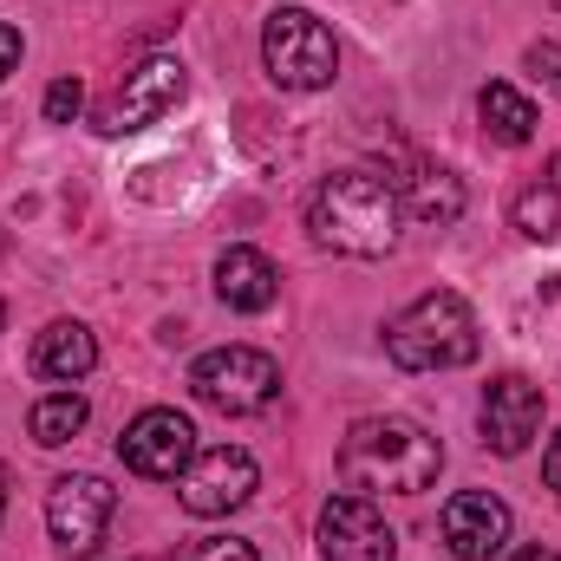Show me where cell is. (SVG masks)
Returning <instances> with one entry per match:
<instances>
[{
  "label": "cell",
  "instance_id": "cell-20",
  "mask_svg": "<svg viewBox=\"0 0 561 561\" xmlns=\"http://www.w3.org/2000/svg\"><path fill=\"white\" fill-rule=\"evenodd\" d=\"M529 72H536V79H542V85H549V92L561 99V46H556V39L529 46Z\"/></svg>",
  "mask_w": 561,
  "mask_h": 561
},
{
  "label": "cell",
  "instance_id": "cell-10",
  "mask_svg": "<svg viewBox=\"0 0 561 561\" xmlns=\"http://www.w3.org/2000/svg\"><path fill=\"white\" fill-rule=\"evenodd\" d=\"M437 529H444V549L457 561H490L510 549V503L490 496V490H463V496L444 503Z\"/></svg>",
  "mask_w": 561,
  "mask_h": 561
},
{
  "label": "cell",
  "instance_id": "cell-5",
  "mask_svg": "<svg viewBox=\"0 0 561 561\" xmlns=\"http://www.w3.org/2000/svg\"><path fill=\"white\" fill-rule=\"evenodd\" d=\"M190 392L209 412H222V419H255V412L275 405L280 366L268 353H255V346H216V353H203L190 366Z\"/></svg>",
  "mask_w": 561,
  "mask_h": 561
},
{
  "label": "cell",
  "instance_id": "cell-16",
  "mask_svg": "<svg viewBox=\"0 0 561 561\" xmlns=\"http://www.w3.org/2000/svg\"><path fill=\"white\" fill-rule=\"evenodd\" d=\"M477 118H483V131L496 144H529L536 138V105H529V92H516L510 79H490V85L477 92Z\"/></svg>",
  "mask_w": 561,
  "mask_h": 561
},
{
  "label": "cell",
  "instance_id": "cell-15",
  "mask_svg": "<svg viewBox=\"0 0 561 561\" xmlns=\"http://www.w3.org/2000/svg\"><path fill=\"white\" fill-rule=\"evenodd\" d=\"M399 209H405L412 222H424V229H450V222L463 216V183H457L444 163H419V170L405 176Z\"/></svg>",
  "mask_w": 561,
  "mask_h": 561
},
{
  "label": "cell",
  "instance_id": "cell-22",
  "mask_svg": "<svg viewBox=\"0 0 561 561\" xmlns=\"http://www.w3.org/2000/svg\"><path fill=\"white\" fill-rule=\"evenodd\" d=\"M542 483H549V490H561V431L549 437V450H542Z\"/></svg>",
  "mask_w": 561,
  "mask_h": 561
},
{
  "label": "cell",
  "instance_id": "cell-19",
  "mask_svg": "<svg viewBox=\"0 0 561 561\" xmlns=\"http://www.w3.org/2000/svg\"><path fill=\"white\" fill-rule=\"evenodd\" d=\"M79 105H85L79 79H53V85H46V125H72V118H79Z\"/></svg>",
  "mask_w": 561,
  "mask_h": 561
},
{
  "label": "cell",
  "instance_id": "cell-2",
  "mask_svg": "<svg viewBox=\"0 0 561 561\" xmlns=\"http://www.w3.org/2000/svg\"><path fill=\"white\" fill-rule=\"evenodd\" d=\"M399 222H405L399 190H392L386 176H373V170H340V176H327V183L313 190V203H307L313 242L333 249V255H359V262L392 255V249H399Z\"/></svg>",
  "mask_w": 561,
  "mask_h": 561
},
{
  "label": "cell",
  "instance_id": "cell-14",
  "mask_svg": "<svg viewBox=\"0 0 561 561\" xmlns=\"http://www.w3.org/2000/svg\"><path fill=\"white\" fill-rule=\"evenodd\" d=\"M216 294H222V307H236V313H262V307H275L280 275L262 249H222V262H216Z\"/></svg>",
  "mask_w": 561,
  "mask_h": 561
},
{
  "label": "cell",
  "instance_id": "cell-1",
  "mask_svg": "<svg viewBox=\"0 0 561 561\" xmlns=\"http://www.w3.org/2000/svg\"><path fill=\"white\" fill-rule=\"evenodd\" d=\"M444 470V444L419 419H359L340 444V490L359 496H424Z\"/></svg>",
  "mask_w": 561,
  "mask_h": 561
},
{
  "label": "cell",
  "instance_id": "cell-7",
  "mask_svg": "<svg viewBox=\"0 0 561 561\" xmlns=\"http://www.w3.org/2000/svg\"><path fill=\"white\" fill-rule=\"evenodd\" d=\"M255 483H262V470H255V457L242 444H209L176 477V496H183L190 516H229V510H242L255 496Z\"/></svg>",
  "mask_w": 561,
  "mask_h": 561
},
{
  "label": "cell",
  "instance_id": "cell-21",
  "mask_svg": "<svg viewBox=\"0 0 561 561\" xmlns=\"http://www.w3.org/2000/svg\"><path fill=\"white\" fill-rule=\"evenodd\" d=\"M190 561H262V556H255V542H242V536H216V542H203Z\"/></svg>",
  "mask_w": 561,
  "mask_h": 561
},
{
  "label": "cell",
  "instance_id": "cell-6",
  "mask_svg": "<svg viewBox=\"0 0 561 561\" xmlns=\"http://www.w3.org/2000/svg\"><path fill=\"white\" fill-rule=\"evenodd\" d=\"M112 510H118V490L92 470H72L46 490V529L66 556H92L112 529Z\"/></svg>",
  "mask_w": 561,
  "mask_h": 561
},
{
  "label": "cell",
  "instance_id": "cell-8",
  "mask_svg": "<svg viewBox=\"0 0 561 561\" xmlns=\"http://www.w3.org/2000/svg\"><path fill=\"white\" fill-rule=\"evenodd\" d=\"M399 556V529L386 523V510L359 490L327 496L320 510V561H392Z\"/></svg>",
  "mask_w": 561,
  "mask_h": 561
},
{
  "label": "cell",
  "instance_id": "cell-27",
  "mask_svg": "<svg viewBox=\"0 0 561 561\" xmlns=\"http://www.w3.org/2000/svg\"><path fill=\"white\" fill-rule=\"evenodd\" d=\"M556 7H561V0H556Z\"/></svg>",
  "mask_w": 561,
  "mask_h": 561
},
{
  "label": "cell",
  "instance_id": "cell-26",
  "mask_svg": "<svg viewBox=\"0 0 561 561\" xmlns=\"http://www.w3.org/2000/svg\"><path fill=\"white\" fill-rule=\"evenodd\" d=\"M0 320H7V307H0Z\"/></svg>",
  "mask_w": 561,
  "mask_h": 561
},
{
  "label": "cell",
  "instance_id": "cell-4",
  "mask_svg": "<svg viewBox=\"0 0 561 561\" xmlns=\"http://www.w3.org/2000/svg\"><path fill=\"white\" fill-rule=\"evenodd\" d=\"M262 66L280 92H327L340 72V39L307 7H275L262 26Z\"/></svg>",
  "mask_w": 561,
  "mask_h": 561
},
{
  "label": "cell",
  "instance_id": "cell-9",
  "mask_svg": "<svg viewBox=\"0 0 561 561\" xmlns=\"http://www.w3.org/2000/svg\"><path fill=\"white\" fill-rule=\"evenodd\" d=\"M118 457H125V470H138L150 483H176L190 470V457H196V424L183 412H170V405H150V412L125 424Z\"/></svg>",
  "mask_w": 561,
  "mask_h": 561
},
{
  "label": "cell",
  "instance_id": "cell-3",
  "mask_svg": "<svg viewBox=\"0 0 561 561\" xmlns=\"http://www.w3.org/2000/svg\"><path fill=\"white\" fill-rule=\"evenodd\" d=\"M477 346H483L477 313H470V300L450 294V287L419 294V300H412L405 313H392V327H386V353H392L399 373H457V366L477 359Z\"/></svg>",
  "mask_w": 561,
  "mask_h": 561
},
{
  "label": "cell",
  "instance_id": "cell-25",
  "mask_svg": "<svg viewBox=\"0 0 561 561\" xmlns=\"http://www.w3.org/2000/svg\"><path fill=\"white\" fill-rule=\"evenodd\" d=\"M0 516H7V496H0Z\"/></svg>",
  "mask_w": 561,
  "mask_h": 561
},
{
  "label": "cell",
  "instance_id": "cell-23",
  "mask_svg": "<svg viewBox=\"0 0 561 561\" xmlns=\"http://www.w3.org/2000/svg\"><path fill=\"white\" fill-rule=\"evenodd\" d=\"M13 66H20V33H13V26H0V79H7Z\"/></svg>",
  "mask_w": 561,
  "mask_h": 561
},
{
  "label": "cell",
  "instance_id": "cell-18",
  "mask_svg": "<svg viewBox=\"0 0 561 561\" xmlns=\"http://www.w3.org/2000/svg\"><path fill=\"white\" fill-rule=\"evenodd\" d=\"M85 419H92V405H85L79 392H46V399L33 405V419H26V431H33V444L59 450V444H72V437L85 431Z\"/></svg>",
  "mask_w": 561,
  "mask_h": 561
},
{
  "label": "cell",
  "instance_id": "cell-17",
  "mask_svg": "<svg viewBox=\"0 0 561 561\" xmlns=\"http://www.w3.org/2000/svg\"><path fill=\"white\" fill-rule=\"evenodd\" d=\"M516 229L529 236V242H556L561 236V150L549 157V170H542V183H529L523 196H516Z\"/></svg>",
  "mask_w": 561,
  "mask_h": 561
},
{
  "label": "cell",
  "instance_id": "cell-12",
  "mask_svg": "<svg viewBox=\"0 0 561 561\" xmlns=\"http://www.w3.org/2000/svg\"><path fill=\"white\" fill-rule=\"evenodd\" d=\"M176 99H183V66H176V59H144L138 72L125 79L118 112H112L105 131H144V125H157L163 112H176Z\"/></svg>",
  "mask_w": 561,
  "mask_h": 561
},
{
  "label": "cell",
  "instance_id": "cell-13",
  "mask_svg": "<svg viewBox=\"0 0 561 561\" xmlns=\"http://www.w3.org/2000/svg\"><path fill=\"white\" fill-rule=\"evenodd\" d=\"M92 366H99V340H92V327H79V320H53V327L33 340V373L53 379V386H79Z\"/></svg>",
  "mask_w": 561,
  "mask_h": 561
},
{
  "label": "cell",
  "instance_id": "cell-24",
  "mask_svg": "<svg viewBox=\"0 0 561 561\" xmlns=\"http://www.w3.org/2000/svg\"><path fill=\"white\" fill-rule=\"evenodd\" d=\"M510 561H561L556 549H523V556H510Z\"/></svg>",
  "mask_w": 561,
  "mask_h": 561
},
{
  "label": "cell",
  "instance_id": "cell-11",
  "mask_svg": "<svg viewBox=\"0 0 561 561\" xmlns=\"http://www.w3.org/2000/svg\"><path fill=\"white\" fill-rule=\"evenodd\" d=\"M542 386H529L523 373H503V379H490V392H483V444L496 450V457H523L529 450V437L542 431Z\"/></svg>",
  "mask_w": 561,
  "mask_h": 561
}]
</instances>
